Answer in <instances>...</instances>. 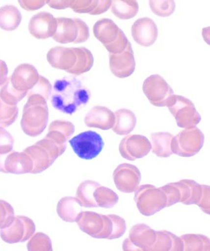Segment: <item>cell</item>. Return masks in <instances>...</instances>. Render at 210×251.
<instances>
[{
	"mask_svg": "<svg viewBox=\"0 0 210 251\" xmlns=\"http://www.w3.org/2000/svg\"><path fill=\"white\" fill-rule=\"evenodd\" d=\"M90 97L88 89L77 78L71 76L55 82L51 103L58 111L71 115L79 107L85 106Z\"/></svg>",
	"mask_w": 210,
	"mask_h": 251,
	"instance_id": "obj_1",
	"label": "cell"
},
{
	"mask_svg": "<svg viewBox=\"0 0 210 251\" xmlns=\"http://www.w3.org/2000/svg\"><path fill=\"white\" fill-rule=\"evenodd\" d=\"M27 97V102L24 107L21 127L25 134L35 137L40 135L48 125V104L46 99L37 94Z\"/></svg>",
	"mask_w": 210,
	"mask_h": 251,
	"instance_id": "obj_2",
	"label": "cell"
},
{
	"mask_svg": "<svg viewBox=\"0 0 210 251\" xmlns=\"http://www.w3.org/2000/svg\"><path fill=\"white\" fill-rule=\"evenodd\" d=\"M93 33L109 53L122 52L129 42L124 31L111 19L98 20L94 25Z\"/></svg>",
	"mask_w": 210,
	"mask_h": 251,
	"instance_id": "obj_3",
	"label": "cell"
},
{
	"mask_svg": "<svg viewBox=\"0 0 210 251\" xmlns=\"http://www.w3.org/2000/svg\"><path fill=\"white\" fill-rule=\"evenodd\" d=\"M57 29L53 39L62 44H81L89 38L88 26L82 20L75 18H57Z\"/></svg>",
	"mask_w": 210,
	"mask_h": 251,
	"instance_id": "obj_4",
	"label": "cell"
},
{
	"mask_svg": "<svg viewBox=\"0 0 210 251\" xmlns=\"http://www.w3.org/2000/svg\"><path fill=\"white\" fill-rule=\"evenodd\" d=\"M59 145L48 137L24 150L32 160L31 174H39L48 169L59 156Z\"/></svg>",
	"mask_w": 210,
	"mask_h": 251,
	"instance_id": "obj_5",
	"label": "cell"
},
{
	"mask_svg": "<svg viewBox=\"0 0 210 251\" xmlns=\"http://www.w3.org/2000/svg\"><path fill=\"white\" fill-rule=\"evenodd\" d=\"M167 106L182 128L196 127L202 120L193 102L184 96L174 94Z\"/></svg>",
	"mask_w": 210,
	"mask_h": 251,
	"instance_id": "obj_6",
	"label": "cell"
},
{
	"mask_svg": "<svg viewBox=\"0 0 210 251\" xmlns=\"http://www.w3.org/2000/svg\"><path fill=\"white\" fill-rule=\"evenodd\" d=\"M204 142L205 136L202 131L196 126L189 127L174 137L172 151L180 156H193L200 152Z\"/></svg>",
	"mask_w": 210,
	"mask_h": 251,
	"instance_id": "obj_7",
	"label": "cell"
},
{
	"mask_svg": "<svg viewBox=\"0 0 210 251\" xmlns=\"http://www.w3.org/2000/svg\"><path fill=\"white\" fill-rule=\"evenodd\" d=\"M75 153L83 160H92L101 153L104 141L97 132L87 131L78 134L69 141Z\"/></svg>",
	"mask_w": 210,
	"mask_h": 251,
	"instance_id": "obj_8",
	"label": "cell"
},
{
	"mask_svg": "<svg viewBox=\"0 0 210 251\" xmlns=\"http://www.w3.org/2000/svg\"><path fill=\"white\" fill-rule=\"evenodd\" d=\"M143 91L150 102L157 107L167 106L174 95L172 87L158 75L149 76L145 80Z\"/></svg>",
	"mask_w": 210,
	"mask_h": 251,
	"instance_id": "obj_9",
	"label": "cell"
},
{
	"mask_svg": "<svg viewBox=\"0 0 210 251\" xmlns=\"http://www.w3.org/2000/svg\"><path fill=\"white\" fill-rule=\"evenodd\" d=\"M35 231V225L32 220L17 216L8 227L0 229V236L6 243H24L32 237Z\"/></svg>",
	"mask_w": 210,
	"mask_h": 251,
	"instance_id": "obj_10",
	"label": "cell"
},
{
	"mask_svg": "<svg viewBox=\"0 0 210 251\" xmlns=\"http://www.w3.org/2000/svg\"><path fill=\"white\" fill-rule=\"evenodd\" d=\"M33 169L32 159L26 152L12 151L0 154V172L5 174H25Z\"/></svg>",
	"mask_w": 210,
	"mask_h": 251,
	"instance_id": "obj_11",
	"label": "cell"
},
{
	"mask_svg": "<svg viewBox=\"0 0 210 251\" xmlns=\"http://www.w3.org/2000/svg\"><path fill=\"white\" fill-rule=\"evenodd\" d=\"M109 67L114 75L120 78L129 77L135 70V60L130 42L121 53H109Z\"/></svg>",
	"mask_w": 210,
	"mask_h": 251,
	"instance_id": "obj_12",
	"label": "cell"
},
{
	"mask_svg": "<svg viewBox=\"0 0 210 251\" xmlns=\"http://www.w3.org/2000/svg\"><path fill=\"white\" fill-rule=\"evenodd\" d=\"M57 29V20L50 13L41 12L33 16L28 24L31 35L37 39L53 37Z\"/></svg>",
	"mask_w": 210,
	"mask_h": 251,
	"instance_id": "obj_13",
	"label": "cell"
},
{
	"mask_svg": "<svg viewBox=\"0 0 210 251\" xmlns=\"http://www.w3.org/2000/svg\"><path fill=\"white\" fill-rule=\"evenodd\" d=\"M131 35L134 41L140 46H153L158 37L157 25L149 18L138 19L131 26Z\"/></svg>",
	"mask_w": 210,
	"mask_h": 251,
	"instance_id": "obj_14",
	"label": "cell"
},
{
	"mask_svg": "<svg viewBox=\"0 0 210 251\" xmlns=\"http://www.w3.org/2000/svg\"><path fill=\"white\" fill-rule=\"evenodd\" d=\"M78 55L73 47H55L47 54V59L53 68L68 72L77 64Z\"/></svg>",
	"mask_w": 210,
	"mask_h": 251,
	"instance_id": "obj_15",
	"label": "cell"
},
{
	"mask_svg": "<svg viewBox=\"0 0 210 251\" xmlns=\"http://www.w3.org/2000/svg\"><path fill=\"white\" fill-rule=\"evenodd\" d=\"M39 77V73L34 66L22 64L15 69L11 76V82L17 90L28 93L37 84Z\"/></svg>",
	"mask_w": 210,
	"mask_h": 251,
	"instance_id": "obj_16",
	"label": "cell"
},
{
	"mask_svg": "<svg viewBox=\"0 0 210 251\" xmlns=\"http://www.w3.org/2000/svg\"><path fill=\"white\" fill-rule=\"evenodd\" d=\"M115 122V114L104 106L94 107L84 119V122L88 127H98L102 129L111 128Z\"/></svg>",
	"mask_w": 210,
	"mask_h": 251,
	"instance_id": "obj_17",
	"label": "cell"
},
{
	"mask_svg": "<svg viewBox=\"0 0 210 251\" xmlns=\"http://www.w3.org/2000/svg\"><path fill=\"white\" fill-rule=\"evenodd\" d=\"M180 189V202L184 205H197L202 196V185L195 181L183 180L175 183Z\"/></svg>",
	"mask_w": 210,
	"mask_h": 251,
	"instance_id": "obj_18",
	"label": "cell"
},
{
	"mask_svg": "<svg viewBox=\"0 0 210 251\" xmlns=\"http://www.w3.org/2000/svg\"><path fill=\"white\" fill-rule=\"evenodd\" d=\"M22 16L16 6L5 5L0 8V28L5 31L16 30L21 24Z\"/></svg>",
	"mask_w": 210,
	"mask_h": 251,
	"instance_id": "obj_19",
	"label": "cell"
},
{
	"mask_svg": "<svg viewBox=\"0 0 210 251\" xmlns=\"http://www.w3.org/2000/svg\"><path fill=\"white\" fill-rule=\"evenodd\" d=\"M139 6L137 0H112L111 12L118 19L129 20L137 15Z\"/></svg>",
	"mask_w": 210,
	"mask_h": 251,
	"instance_id": "obj_20",
	"label": "cell"
},
{
	"mask_svg": "<svg viewBox=\"0 0 210 251\" xmlns=\"http://www.w3.org/2000/svg\"><path fill=\"white\" fill-rule=\"evenodd\" d=\"M116 123L113 131L119 134H125L132 131L136 125L135 114L129 109L118 110L115 113Z\"/></svg>",
	"mask_w": 210,
	"mask_h": 251,
	"instance_id": "obj_21",
	"label": "cell"
},
{
	"mask_svg": "<svg viewBox=\"0 0 210 251\" xmlns=\"http://www.w3.org/2000/svg\"><path fill=\"white\" fill-rule=\"evenodd\" d=\"M78 59L77 64L68 73L79 75L91 70L94 64V57L92 53L85 47H77Z\"/></svg>",
	"mask_w": 210,
	"mask_h": 251,
	"instance_id": "obj_22",
	"label": "cell"
},
{
	"mask_svg": "<svg viewBox=\"0 0 210 251\" xmlns=\"http://www.w3.org/2000/svg\"><path fill=\"white\" fill-rule=\"evenodd\" d=\"M153 152L159 157H169L173 153L172 141L174 136L169 133H154L152 135Z\"/></svg>",
	"mask_w": 210,
	"mask_h": 251,
	"instance_id": "obj_23",
	"label": "cell"
},
{
	"mask_svg": "<svg viewBox=\"0 0 210 251\" xmlns=\"http://www.w3.org/2000/svg\"><path fill=\"white\" fill-rule=\"evenodd\" d=\"M26 92H22L15 89L11 82V77H8L6 81L2 85L0 90V98L6 104L17 106L18 103L21 101L27 95Z\"/></svg>",
	"mask_w": 210,
	"mask_h": 251,
	"instance_id": "obj_24",
	"label": "cell"
},
{
	"mask_svg": "<svg viewBox=\"0 0 210 251\" xmlns=\"http://www.w3.org/2000/svg\"><path fill=\"white\" fill-rule=\"evenodd\" d=\"M184 251H209L210 239L202 234H185L182 235Z\"/></svg>",
	"mask_w": 210,
	"mask_h": 251,
	"instance_id": "obj_25",
	"label": "cell"
},
{
	"mask_svg": "<svg viewBox=\"0 0 210 251\" xmlns=\"http://www.w3.org/2000/svg\"><path fill=\"white\" fill-rule=\"evenodd\" d=\"M159 244L158 250L166 251H184V244L181 237L167 231L158 232Z\"/></svg>",
	"mask_w": 210,
	"mask_h": 251,
	"instance_id": "obj_26",
	"label": "cell"
},
{
	"mask_svg": "<svg viewBox=\"0 0 210 251\" xmlns=\"http://www.w3.org/2000/svg\"><path fill=\"white\" fill-rule=\"evenodd\" d=\"M18 115V107L6 104L0 98V127L10 126L16 121Z\"/></svg>",
	"mask_w": 210,
	"mask_h": 251,
	"instance_id": "obj_27",
	"label": "cell"
},
{
	"mask_svg": "<svg viewBox=\"0 0 210 251\" xmlns=\"http://www.w3.org/2000/svg\"><path fill=\"white\" fill-rule=\"evenodd\" d=\"M149 6L152 12L158 17H169L175 12L174 0H150Z\"/></svg>",
	"mask_w": 210,
	"mask_h": 251,
	"instance_id": "obj_28",
	"label": "cell"
},
{
	"mask_svg": "<svg viewBox=\"0 0 210 251\" xmlns=\"http://www.w3.org/2000/svg\"><path fill=\"white\" fill-rule=\"evenodd\" d=\"M27 249L30 251L52 250L51 240L48 235L38 232L28 241Z\"/></svg>",
	"mask_w": 210,
	"mask_h": 251,
	"instance_id": "obj_29",
	"label": "cell"
},
{
	"mask_svg": "<svg viewBox=\"0 0 210 251\" xmlns=\"http://www.w3.org/2000/svg\"><path fill=\"white\" fill-rule=\"evenodd\" d=\"M52 85L49 81L48 78L40 75L37 84L32 89L28 91L27 96L33 95V94H37V95L42 96L48 100L52 94Z\"/></svg>",
	"mask_w": 210,
	"mask_h": 251,
	"instance_id": "obj_30",
	"label": "cell"
},
{
	"mask_svg": "<svg viewBox=\"0 0 210 251\" xmlns=\"http://www.w3.org/2000/svg\"><path fill=\"white\" fill-rule=\"evenodd\" d=\"M15 217L14 209L11 204L0 200V229L8 227Z\"/></svg>",
	"mask_w": 210,
	"mask_h": 251,
	"instance_id": "obj_31",
	"label": "cell"
},
{
	"mask_svg": "<svg viewBox=\"0 0 210 251\" xmlns=\"http://www.w3.org/2000/svg\"><path fill=\"white\" fill-rule=\"evenodd\" d=\"M99 0H75L71 8L78 13H90L97 7Z\"/></svg>",
	"mask_w": 210,
	"mask_h": 251,
	"instance_id": "obj_32",
	"label": "cell"
},
{
	"mask_svg": "<svg viewBox=\"0 0 210 251\" xmlns=\"http://www.w3.org/2000/svg\"><path fill=\"white\" fill-rule=\"evenodd\" d=\"M14 139L3 127H0V154L10 153L13 150Z\"/></svg>",
	"mask_w": 210,
	"mask_h": 251,
	"instance_id": "obj_33",
	"label": "cell"
},
{
	"mask_svg": "<svg viewBox=\"0 0 210 251\" xmlns=\"http://www.w3.org/2000/svg\"><path fill=\"white\" fill-rule=\"evenodd\" d=\"M20 6L28 12L38 10L48 4L49 0H18Z\"/></svg>",
	"mask_w": 210,
	"mask_h": 251,
	"instance_id": "obj_34",
	"label": "cell"
},
{
	"mask_svg": "<svg viewBox=\"0 0 210 251\" xmlns=\"http://www.w3.org/2000/svg\"><path fill=\"white\" fill-rule=\"evenodd\" d=\"M203 192L197 205L203 212L210 215V186L202 185Z\"/></svg>",
	"mask_w": 210,
	"mask_h": 251,
	"instance_id": "obj_35",
	"label": "cell"
},
{
	"mask_svg": "<svg viewBox=\"0 0 210 251\" xmlns=\"http://www.w3.org/2000/svg\"><path fill=\"white\" fill-rule=\"evenodd\" d=\"M75 0H49L48 5L55 10H64L72 7Z\"/></svg>",
	"mask_w": 210,
	"mask_h": 251,
	"instance_id": "obj_36",
	"label": "cell"
},
{
	"mask_svg": "<svg viewBox=\"0 0 210 251\" xmlns=\"http://www.w3.org/2000/svg\"><path fill=\"white\" fill-rule=\"evenodd\" d=\"M112 4V0H99L97 7L92 12L89 13L91 15L103 14L110 8Z\"/></svg>",
	"mask_w": 210,
	"mask_h": 251,
	"instance_id": "obj_37",
	"label": "cell"
},
{
	"mask_svg": "<svg viewBox=\"0 0 210 251\" xmlns=\"http://www.w3.org/2000/svg\"><path fill=\"white\" fill-rule=\"evenodd\" d=\"M8 69L7 65L3 60H0V86L7 80Z\"/></svg>",
	"mask_w": 210,
	"mask_h": 251,
	"instance_id": "obj_38",
	"label": "cell"
},
{
	"mask_svg": "<svg viewBox=\"0 0 210 251\" xmlns=\"http://www.w3.org/2000/svg\"><path fill=\"white\" fill-rule=\"evenodd\" d=\"M202 36L205 42L210 46V26L203 28Z\"/></svg>",
	"mask_w": 210,
	"mask_h": 251,
	"instance_id": "obj_39",
	"label": "cell"
}]
</instances>
